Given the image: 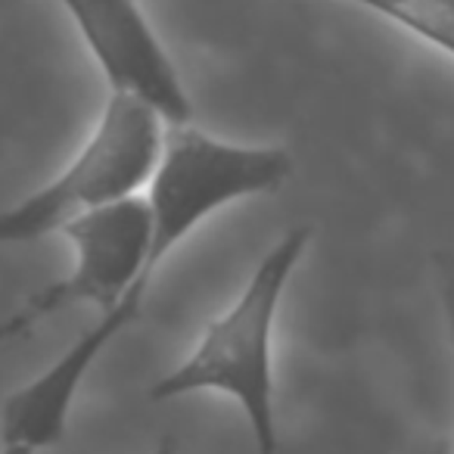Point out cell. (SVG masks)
<instances>
[{
  "instance_id": "6da1fadb",
  "label": "cell",
  "mask_w": 454,
  "mask_h": 454,
  "mask_svg": "<svg viewBox=\"0 0 454 454\" xmlns=\"http://www.w3.org/2000/svg\"><path fill=\"white\" fill-rule=\"evenodd\" d=\"M311 243V227L286 231L255 265L237 302L206 324L187 361L150 386V402H171L190 392L215 389L231 395L253 427L259 454H278V414H274V361L271 336L284 290Z\"/></svg>"
},
{
  "instance_id": "277c9868",
  "label": "cell",
  "mask_w": 454,
  "mask_h": 454,
  "mask_svg": "<svg viewBox=\"0 0 454 454\" xmlns=\"http://www.w3.org/2000/svg\"><path fill=\"white\" fill-rule=\"evenodd\" d=\"M454 59V0H352Z\"/></svg>"
},
{
  "instance_id": "52a82bcc",
  "label": "cell",
  "mask_w": 454,
  "mask_h": 454,
  "mask_svg": "<svg viewBox=\"0 0 454 454\" xmlns=\"http://www.w3.org/2000/svg\"><path fill=\"white\" fill-rule=\"evenodd\" d=\"M153 454H177L175 439H162V442H159V448H156Z\"/></svg>"
},
{
  "instance_id": "3957f363",
  "label": "cell",
  "mask_w": 454,
  "mask_h": 454,
  "mask_svg": "<svg viewBox=\"0 0 454 454\" xmlns=\"http://www.w3.org/2000/svg\"><path fill=\"white\" fill-rule=\"evenodd\" d=\"M109 88L153 106L168 128L193 125V100L137 0H59Z\"/></svg>"
},
{
  "instance_id": "8992f818",
  "label": "cell",
  "mask_w": 454,
  "mask_h": 454,
  "mask_svg": "<svg viewBox=\"0 0 454 454\" xmlns=\"http://www.w3.org/2000/svg\"><path fill=\"white\" fill-rule=\"evenodd\" d=\"M433 268H435V293H439L442 317H445V330L454 346V249L435 253ZM451 454H454V448H451Z\"/></svg>"
},
{
  "instance_id": "ba28073f",
  "label": "cell",
  "mask_w": 454,
  "mask_h": 454,
  "mask_svg": "<svg viewBox=\"0 0 454 454\" xmlns=\"http://www.w3.org/2000/svg\"><path fill=\"white\" fill-rule=\"evenodd\" d=\"M0 454H35V448L28 445H4V451Z\"/></svg>"
},
{
  "instance_id": "7a4b0ae2",
  "label": "cell",
  "mask_w": 454,
  "mask_h": 454,
  "mask_svg": "<svg viewBox=\"0 0 454 454\" xmlns=\"http://www.w3.org/2000/svg\"><path fill=\"white\" fill-rule=\"evenodd\" d=\"M165 121L153 106L113 90L94 134L51 184L0 212V247L63 234L82 215L134 196L153 181L165 146Z\"/></svg>"
},
{
  "instance_id": "5b68a950",
  "label": "cell",
  "mask_w": 454,
  "mask_h": 454,
  "mask_svg": "<svg viewBox=\"0 0 454 454\" xmlns=\"http://www.w3.org/2000/svg\"><path fill=\"white\" fill-rule=\"evenodd\" d=\"M66 309L63 305V293H59V284H51L47 290H41L38 296H32L20 311H13L10 317L0 321V346L10 340H20V336H28L35 327V321L53 315V311Z\"/></svg>"
}]
</instances>
